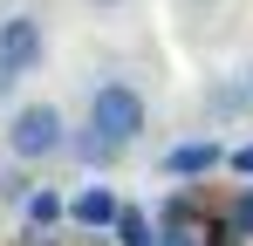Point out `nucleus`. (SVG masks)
I'll list each match as a JSON object with an SVG mask.
<instances>
[{
  "label": "nucleus",
  "instance_id": "nucleus-1",
  "mask_svg": "<svg viewBox=\"0 0 253 246\" xmlns=\"http://www.w3.org/2000/svg\"><path fill=\"white\" fill-rule=\"evenodd\" d=\"M62 144H69V117L55 110V103H21L14 117H7V158L14 164H48L62 158Z\"/></svg>",
  "mask_w": 253,
  "mask_h": 246
},
{
  "label": "nucleus",
  "instance_id": "nucleus-2",
  "mask_svg": "<svg viewBox=\"0 0 253 246\" xmlns=\"http://www.w3.org/2000/svg\"><path fill=\"white\" fill-rule=\"evenodd\" d=\"M89 123H96L110 144L130 151V144L144 137V123H151V103H144L130 82H96V89H89Z\"/></svg>",
  "mask_w": 253,
  "mask_h": 246
},
{
  "label": "nucleus",
  "instance_id": "nucleus-3",
  "mask_svg": "<svg viewBox=\"0 0 253 246\" xmlns=\"http://www.w3.org/2000/svg\"><path fill=\"white\" fill-rule=\"evenodd\" d=\"M0 55H7L21 76H35V69H42V55H48L42 21H35V14H7V21H0Z\"/></svg>",
  "mask_w": 253,
  "mask_h": 246
},
{
  "label": "nucleus",
  "instance_id": "nucleus-4",
  "mask_svg": "<svg viewBox=\"0 0 253 246\" xmlns=\"http://www.w3.org/2000/svg\"><path fill=\"white\" fill-rule=\"evenodd\" d=\"M117 205H124V199H117L110 185H83L76 199H62V219H69V226H83V233H110Z\"/></svg>",
  "mask_w": 253,
  "mask_h": 246
},
{
  "label": "nucleus",
  "instance_id": "nucleus-5",
  "mask_svg": "<svg viewBox=\"0 0 253 246\" xmlns=\"http://www.w3.org/2000/svg\"><path fill=\"white\" fill-rule=\"evenodd\" d=\"M62 158H76L83 171H110V164L124 158V144H110L96 123H83V130H69V144H62Z\"/></svg>",
  "mask_w": 253,
  "mask_h": 246
},
{
  "label": "nucleus",
  "instance_id": "nucleus-6",
  "mask_svg": "<svg viewBox=\"0 0 253 246\" xmlns=\"http://www.w3.org/2000/svg\"><path fill=\"white\" fill-rule=\"evenodd\" d=\"M219 164H226V151H219L212 137H192V144H178V151L165 158V171L171 178H212Z\"/></svg>",
  "mask_w": 253,
  "mask_h": 246
},
{
  "label": "nucleus",
  "instance_id": "nucleus-7",
  "mask_svg": "<svg viewBox=\"0 0 253 246\" xmlns=\"http://www.w3.org/2000/svg\"><path fill=\"white\" fill-rule=\"evenodd\" d=\"M110 240H117V246H151V240H158V219H151V212H137V205H117Z\"/></svg>",
  "mask_w": 253,
  "mask_h": 246
},
{
  "label": "nucleus",
  "instance_id": "nucleus-8",
  "mask_svg": "<svg viewBox=\"0 0 253 246\" xmlns=\"http://www.w3.org/2000/svg\"><path fill=\"white\" fill-rule=\"evenodd\" d=\"M21 219H28V226H62V192H55V185H28Z\"/></svg>",
  "mask_w": 253,
  "mask_h": 246
},
{
  "label": "nucleus",
  "instance_id": "nucleus-9",
  "mask_svg": "<svg viewBox=\"0 0 253 246\" xmlns=\"http://www.w3.org/2000/svg\"><path fill=\"white\" fill-rule=\"evenodd\" d=\"M199 246H253V240H247V226H240L233 212H219V219L199 226Z\"/></svg>",
  "mask_w": 253,
  "mask_h": 246
},
{
  "label": "nucleus",
  "instance_id": "nucleus-10",
  "mask_svg": "<svg viewBox=\"0 0 253 246\" xmlns=\"http://www.w3.org/2000/svg\"><path fill=\"white\" fill-rule=\"evenodd\" d=\"M28 185H35L28 164H7V171H0V205H21V199H28Z\"/></svg>",
  "mask_w": 253,
  "mask_h": 246
},
{
  "label": "nucleus",
  "instance_id": "nucleus-11",
  "mask_svg": "<svg viewBox=\"0 0 253 246\" xmlns=\"http://www.w3.org/2000/svg\"><path fill=\"white\" fill-rule=\"evenodd\" d=\"M158 226H199V205H192V199H165Z\"/></svg>",
  "mask_w": 253,
  "mask_h": 246
},
{
  "label": "nucleus",
  "instance_id": "nucleus-12",
  "mask_svg": "<svg viewBox=\"0 0 253 246\" xmlns=\"http://www.w3.org/2000/svg\"><path fill=\"white\" fill-rule=\"evenodd\" d=\"M151 246H199V226H158Z\"/></svg>",
  "mask_w": 253,
  "mask_h": 246
},
{
  "label": "nucleus",
  "instance_id": "nucleus-13",
  "mask_svg": "<svg viewBox=\"0 0 253 246\" xmlns=\"http://www.w3.org/2000/svg\"><path fill=\"white\" fill-rule=\"evenodd\" d=\"M233 219H240V226H247V240H253V178H247V192H240V199H233Z\"/></svg>",
  "mask_w": 253,
  "mask_h": 246
},
{
  "label": "nucleus",
  "instance_id": "nucleus-14",
  "mask_svg": "<svg viewBox=\"0 0 253 246\" xmlns=\"http://www.w3.org/2000/svg\"><path fill=\"white\" fill-rule=\"evenodd\" d=\"M226 171H240V178H253V144H240V151H226Z\"/></svg>",
  "mask_w": 253,
  "mask_h": 246
},
{
  "label": "nucleus",
  "instance_id": "nucleus-15",
  "mask_svg": "<svg viewBox=\"0 0 253 246\" xmlns=\"http://www.w3.org/2000/svg\"><path fill=\"white\" fill-rule=\"evenodd\" d=\"M14 246H62V240H55V226H28V233H21Z\"/></svg>",
  "mask_w": 253,
  "mask_h": 246
},
{
  "label": "nucleus",
  "instance_id": "nucleus-16",
  "mask_svg": "<svg viewBox=\"0 0 253 246\" xmlns=\"http://www.w3.org/2000/svg\"><path fill=\"white\" fill-rule=\"evenodd\" d=\"M14 89H21V69H14V62H7V55H0V103H7V96H14Z\"/></svg>",
  "mask_w": 253,
  "mask_h": 246
},
{
  "label": "nucleus",
  "instance_id": "nucleus-17",
  "mask_svg": "<svg viewBox=\"0 0 253 246\" xmlns=\"http://www.w3.org/2000/svg\"><path fill=\"white\" fill-rule=\"evenodd\" d=\"M89 7H124V0H89Z\"/></svg>",
  "mask_w": 253,
  "mask_h": 246
},
{
  "label": "nucleus",
  "instance_id": "nucleus-18",
  "mask_svg": "<svg viewBox=\"0 0 253 246\" xmlns=\"http://www.w3.org/2000/svg\"><path fill=\"white\" fill-rule=\"evenodd\" d=\"M247 103H253V69H247Z\"/></svg>",
  "mask_w": 253,
  "mask_h": 246
}]
</instances>
